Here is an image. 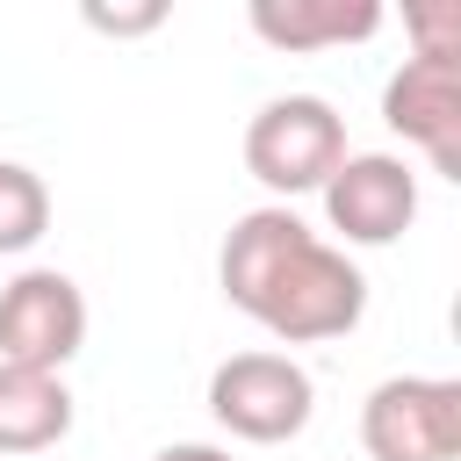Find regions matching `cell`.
<instances>
[{"instance_id": "obj_1", "label": "cell", "mask_w": 461, "mask_h": 461, "mask_svg": "<svg viewBox=\"0 0 461 461\" xmlns=\"http://www.w3.org/2000/svg\"><path fill=\"white\" fill-rule=\"evenodd\" d=\"M216 281L223 303L245 310L281 346L346 339L367 317V274L346 259V245H324L288 202H259L223 230Z\"/></svg>"}, {"instance_id": "obj_2", "label": "cell", "mask_w": 461, "mask_h": 461, "mask_svg": "<svg viewBox=\"0 0 461 461\" xmlns=\"http://www.w3.org/2000/svg\"><path fill=\"white\" fill-rule=\"evenodd\" d=\"M346 158V122L324 94H274L245 122V173L267 194H317Z\"/></svg>"}, {"instance_id": "obj_3", "label": "cell", "mask_w": 461, "mask_h": 461, "mask_svg": "<svg viewBox=\"0 0 461 461\" xmlns=\"http://www.w3.org/2000/svg\"><path fill=\"white\" fill-rule=\"evenodd\" d=\"M209 411L230 439H252V447H281L310 425L317 411V382L303 360L288 353H230L216 360L209 375Z\"/></svg>"}, {"instance_id": "obj_4", "label": "cell", "mask_w": 461, "mask_h": 461, "mask_svg": "<svg viewBox=\"0 0 461 461\" xmlns=\"http://www.w3.org/2000/svg\"><path fill=\"white\" fill-rule=\"evenodd\" d=\"M367 461H454L461 454V382L447 375H389L360 403Z\"/></svg>"}, {"instance_id": "obj_5", "label": "cell", "mask_w": 461, "mask_h": 461, "mask_svg": "<svg viewBox=\"0 0 461 461\" xmlns=\"http://www.w3.org/2000/svg\"><path fill=\"white\" fill-rule=\"evenodd\" d=\"M86 346V295L58 267H29L0 288V360L65 375V360Z\"/></svg>"}, {"instance_id": "obj_6", "label": "cell", "mask_w": 461, "mask_h": 461, "mask_svg": "<svg viewBox=\"0 0 461 461\" xmlns=\"http://www.w3.org/2000/svg\"><path fill=\"white\" fill-rule=\"evenodd\" d=\"M317 194H324V223L346 245H396L418 223V173L396 151H346Z\"/></svg>"}, {"instance_id": "obj_7", "label": "cell", "mask_w": 461, "mask_h": 461, "mask_svg": "<svg viewBox=\"0 0 461 461\" xmlns=\"http://www.w3.org/2000/svg\"><path fill=\"white\" fill-rule=\"evenodd\" d=\"M382 122L418 144L439 180H461V58H403L382 86Z\"/></svg>"}, {"instance_id": "obj_8", "label": "cell", "mask_w": 461, "mask_h": 461, "mask_svg": "<svg viewBox=\"0 0 461 461\" xmlns=\"http://www.w3.org/2000/svg\"><path fill=\"white\" fill-rule=\"evenodd\" d=\"M245 22L274 50H331V43H367L382 29V0H252Z\"/></svg>"}, {"instance_id": "obj_9", "label": "cell", "mask_w": 461, "mask_h": 461, "mask_svg": "<svg viewBox=\"0 0 461 461\" xmlns=\"http://www.w3.org/2000/svg\"><path fill=\"white\" fill-rule=\"evenodd\" d=\"M72 432V389L43 367L0 360V454H50Z\"/></svg>"}, {"instance_id": "obj_10", "label": "cell", "mask_w": 461, "mask_h": 461, "mask_svg": "<svg viewBox=\"0 0 461 461\" xmlns=\"http://www.w3.org/2000/svg\"><path fill=\"white\" fill-rule=\"evenodd\" d=\"M50 230V187L36 166L0 158V252H29Z\"/></svg>"}, {"instance_id": "obj_11", "label": "cell", "mask_w": 461, "mask_h": 461, "mask_svg": "<svg viewBox=\"0 0 461 461\" xmlns=\"http://www.w3.org/2000/svg\"><path fill=\"white\" fill-rule=\"evenodd\" d=\"M403 29L418 43L411 58H461V0H411Z\"/></svg>"}, {"instance_id": "obj_12", "label": "cell", "mask_w": 461, "mask_h": 461, "mask_svg": "<svg viewBox=\"0 0 461 461\" xmlns=\"http://www.w3.org/2000/svg\"><path fill=\"white\" fill-rule=\"evenodd\" d=\"M166 22V0H137V7H101V0H86V29H101V36H144V29H158Z\"/></svg>"}, {"instance_id": "obj_13", "label": "cell", "mask_w": 461, "mask_h": 461, "mask_svg": "<svg viewBox=\"0 0 461 461\" xmlns=\"http://www.w3.org/2000/svg\"><path fill=\"white\" fill-rule=\"evenodd\" d=\"M151 461H230L223 447H209V439H180V447H158Z\"/></svg>"}]
</instances>
